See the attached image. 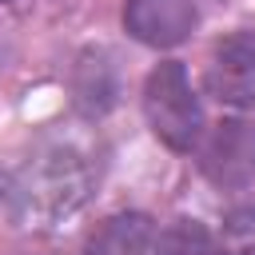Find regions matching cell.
I'll list each match as a JSON object with an SVG mask.
<instances>
[{
	"label": "cell",
	"instance_id": "2",
	"mask_svg": "<svg viewBox=\"0 0 255 255\" xmlns=\"http://www.w3.org/2000/svg\"><path fill=\"white\" fill-rule=\"evenodd\" d=\"M143 116L159 143L171 151H195L203 139V108L179 60H163L143 80Z\"/></svg>",
	"mask_w": 255,
	"mask_h": 255
},
{
	"label": "cell",
	"instance_id": "5",
	"mask_svg": "<svg viewBox=\"0 0 255 255\" xmlns=\"http://www.w3.org/2000/svg\"><path fill=\"white\" fill-rule=\"evenodd\" d=\"M195 24H199L195 0H128L124 4L128 36L147 48H175L195 32Z\"/></svg>",
	"mask_w": 255,
	"mask_h": 255
},
{
	"label": "cell",
	"instance_id": "4",
	"mask_svg": "<svg viewBox=\"0 0 255 255\" xmlns=\"http://www.w3.org/2000/svg\"><path fill=\"white\" fill-rule=\"evenodd\" d=\"M203 84L223 108H255V32H231L219 40Z\"/></svg>",
	"mask_w": 255,
	"mask_h": 255
},
{
	"label": "cell",
	"instance_id": "7",
	"mask_svg": "<svg viewBox=\"0 0 255 255\" xmlns=\"http://www.w3.org/2000/svg\"><path fill=\"white\" fill-rule=\"evenodd\" d=\"M72 92H76V108L88 120L104 116L116 104V72H112L104 52H84L80 56L76 76H72Z\"/></svg>",
	"mask_w": 255,
	"mask_h": 255
},
{
	"label": "cell",
	"instance_id": "11",
	"mask_svg": "<svg viewBox=\"0 0 255 255\" xmlns=\"http://www.w3.org/2000/svg\"><path fill=\"white\" fill-rule=\"evenodd\" d=\"M0 4H8V0H0Z\"/></svg>",
	"mask_w": 255,
	"mask_h": 255
},
{
	"label": "cell",
	"instance_id": "8",
	"mask_svg": "<svg viewBox=\"0 0 255 255\" xmlns=\"http://www.w3.org/2000/svg\"><path fill=\"white\" fill-rule=\"evenodd\" d=\"M151 255H219L211 231L195 219H175L171 227H163L155 235V247Z\"/></svg>",
	"mask_w": 255,
	"mask_h": 255
},
{
	"label": "cell",
	"instance_id": "9",
	"mask_svg": "<svg viewBox=\"0 0 255 255\" xmlns=\"http://www.w3.org/2000/svg\"><path fill=\"white\" fill-rule=\"evenodd\" d=\"M4 195H8V183H4V175H0V199H4Z\"/></svg>",
	"mask_w": 255,
	"mask_h": 255
},
{
	"label": "cell",
	"instance_id": "6",
	"mask_svg": "<svg viewBox=\"0 0 255 255\" xmlns=\"http://www.w3.org/2000/svg\"><path fill=\"white\" fill-rule=\"evenodd\" d=\"M155 219L143 215V211H120L112 219H104L88 243H84V255H151L155 247Z\"/></svg>",
	"mask_w": 255,
	"mask_h": 255
},
{
	"label": "cell",
	"instance_id": "3",
	"mask_svg": "<svg viewBox=\"0 0 255 255\" xmlns=\"http://www.w3.org/2000/svg\"><path fill=\"white\" fill-rule=\"evenodd\" d=\"M199 171L223 187H247L255 179V120H219L195 147Z\"/></svg>",
	"mask_w": 255,
	"mask_h": 255
},
{
	"label": "cell",
	"instance_id": "10",
	"mask_svg": "<svg viewBox=\"0 0 255 255\" xmlns=\"http://www.w3.org/2000/svg\"><path fill=\"white\" fill-rule=\"evenodd\" d=\"M239 255H255V243H251V247H243V251H239Z\"/></svg>",
	"mask_w": 255,
	"mask_h": 255
},
{
	"label": "cell",
	"instance_id": "1",
	"mask_svg": "<svg viewBox=\"0 0 255 255\" xmlns=\"http://www.w3.org/2000/svg\"><path fill=\"white\" fill-rule=\"evenodd\" d=\"M92 187H96L92 155L76 143H48L20 163L4 199L16 223L56 227L92 199Z\"/></svg>",
	"mask_w": 255,
	"mask_h": 255
}]
</instances>
